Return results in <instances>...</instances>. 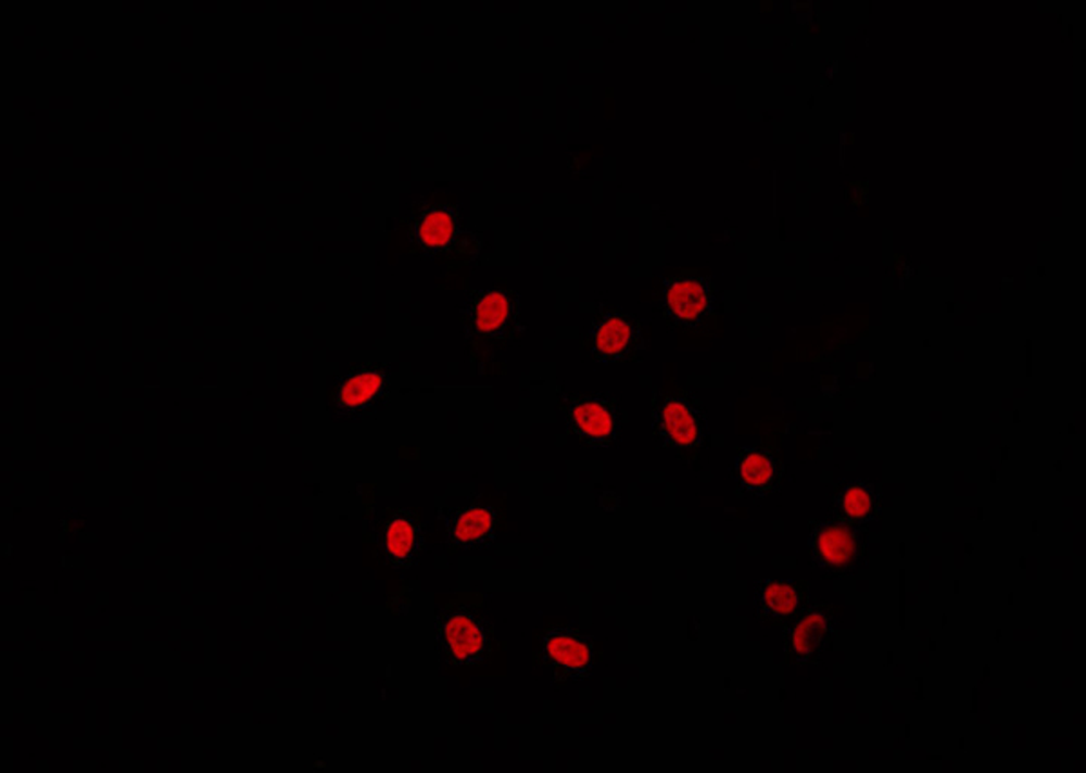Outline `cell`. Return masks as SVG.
Here are the masks:
<instances>
[{
    "instance_id": "cell-1",
    "label": "cell",
    "mask_w": 1086,
    "mask_h": 773,
    "mask_svg": "<svg viewBox=\"0 0 1086 773\" xmlns=\"http://www.w3.org/2000/svg\"><path fill=\"white\" fill-rule=\"evenodd\" d=\"M390 395V381L384 366H358L342 377L333 388L330 414L333 420L355 422L384 406Z\"/></svg>"
},
{
    "instance_id": "cell-9",
    "label": "cell",
    "mask_w": 1086,
    "mask_h": 773,
    "mask_svg": "<svg viewBox=\"0 0 1086 773\" xmlns=\"http://www.w3.org/2000/svg\"><path fill=\"white\" fill-rule=\"evenodd\" d=\"M418 547V529L409 518L396 515L386 523L382 534V549L386 558L396 567H404L413 560Z\"/></svg>"
},
{
    "instance_id": "cell-11",
    "label": "cell",
    "mask_w": 1086,
    "mask_h": 773,
    "mask_svg": "<svg viewBox=\"0 0 1086 773\" xmlns=\"http://www.w3.org/2000/svg\"><path fill=\"white\" fill-rule=\"evenodd\" d=\"M456 224L453 214L445 208H428L415 224L417 241L426 251H442L455 238Z\"/></svg>"
},
{
    "instance_id": "cell-8",
    "label": "cell",
    "mask_w": 1086,
    "mask_h": 773,
    "mask_svg": "<svg viewBox=\"0 0 1086 773\" xmlns=\"http://www.w3.org/2000/svg\"><path fill=\"white\" fill-rule=\"evenodd\" d=\"M570 422L578 436L591 444H605L613 439L616 431L610 409L592 401L576 404L574 408L570 409Z\"/></svg>"
},
{
    "instance_id": "cell-3",
    "label": "cell",
    "mask_w": 1086,
    "mask_h": 773,
    "mask_svg": "<svg viewBox=\"0 0 1086 773\" xmlns=\"http://www.w3.org/2000/svg\"><path fill=\"white\" fill-rule=\"evenodd\" d=\"M836 629L830 616L811 610L795 621L787 636V648L797 663H809L820 658V654L835 639Z\"/></svg>"
},
{
    "instance_id": "cell-5",
    "label": "cell",
    "mask_w": 1086,
    "mask_h": 773,
    "mask_svg": "<svg viewBox=\"0 0 1086 773\" xmlns=\"http://www.w3.org/2000/svg\"><path fill=\"white\" fill-rule=\"evenodd\" d=\"M710 290L699 279H678L668 287V311L679 321H699L710 308Z\"/></svg>"
},
{
    "instance_id": "cell-13",
    "label": "cell",
    "mask_w": 1086,
    "mask_h": 773,
    "mask_svg": "<svg viewBox=\"0 0 1086 773\" xmlns=\"http://www.w3.org/2000/svg\"><path fill=\"white\" fill-rule=\"evenodd\" d=\"M632 341V325L619 316L603 319L594 332V344L599 354L605 357H618L629 349Z\"/></svg>"
},
{
    "instance_id": "cell-16",
    "label": "cell",
    "mask_w": 1086,
    "mask_h": 773,
    "mask_svg": "<svg viewBox=\"0 0 1086 773\" xmlns=\"http://www.w3.org/2000/svg\"><path fill=\"white\" fill-rule=\"evenodd\" d=\"M491 528H493V520L488 511L469 509L458 518L455 525V536L464 544H472V542L485 538L491 533Z\"/></svg>"
},
{
    "instance_id": "cell-14",
    "label": "cell",
    "mask_w": 1086,
    "mask_h": 773,
    "mask_svg": "<svg viewBox=\"0 0 1086 773\" xmlns=\"http://www.w3.org/2000/svg\"><path fill=\"white\" fill-rule=\"evenodd\" d=\"M509 319V300L500 292H489L478 301L475 308V322L483 333L498 332Z\"/></svg>"
},
{
    "instance_id": "cell-12",
    "label": "cell",
    "mask_w": 1086,
    "mask_h": 773,
    "mask_svg": "<svg viewBox=\"0 0 1086 773\" xmlns=\"http://www.w3.org/2000/svg\"><path fill=\"white\" fill-rule=\"evenodd\" d=\"M776 466L768 453L749 449L738 458V477L749 490H768L775 482Z\"/></svg>"
},
{
    "instance_id": "cell-15",
    "label": "cell",
    "mask_w": 1086,
    "mask_h": 773,
    "mask_svg": "<svg viewBox=\"0 0 1086 773\" xmlns=\"http://www.w3.org/2000/svg\"><path fill=\"white\" fill-rule=\"evenodd\" d=\"M838 507L853 520H869L876 507L873 487L866 484L847 485L838 495Z\"/></svg>"
},
{
    "instance_id": "cell-10",
    "label": "cell",
    "mask_w": 1086,
    "mask_h": 773,
    "mask_svg": "<svg viewBox=\"0 0 1086 773\" xmlns=\"http://www.w3.org/2000/svg\"><path fill=\"white\" fill-rule=\"evenodd\" d=\"M661 431L675 446H694L699 441V420L683 401H670L661 409Z\"/></svg>"
},
{
    "instance_id": "cell-4",
    "label": "cell",
    "mask_w": 1086,
    "mask_h": 773,
    "mask_svg": "<svg viewBox=\"0 0 1086 773\" xmlns=\"http://www.w3.org/2000/svg\"><path fill=\"white\" fill-rule=\"evenodd\" d=\"M757 610L768 625H786L803 609V594L793 583L765 582L757 588Z\"/></svg>"
},
{
    "instance_id": "cell-6",
    "label": "cell",
    "mask_w": 1086,
    "mask_h": 773,
    "mask_svg": "<svg viewBox=\"0 0 1086 773\" xmlns=\"http://www.w3.org/2000/svg\"><path fill=\"white\" fill-rule=\"evenodd\" d=\"M548 663L565 674H583L591 667V650L578 637L551 632L543 642Z\"/></svg>"
},
{
    "instance_id": "cell-2",
    "label": "cell",
    "mask_w": 1086,
    "mask_h": 773,
    "mask_svg": "<svg viewBox=\"0 0 1086 773\" xmlns=\"http://www.w3.org/2000/svg\"><path fill=\"white\" fill-rule=\"evenodd\" d=\"M809 550L817 566L835 574H846L857 567L862 545L855 529L825 522L813 529L809 536Z\"/></svg>"
},
{
    "instance_id": "cell-7",
    "label": "cell",
    "mask_w": 1086,
    "mask_h": 773,
    "mask_svg": "<svg viewBox=\"0 0 1086 773\" xmlns=\"http://www.w3.org/2000/svg\"><path fill=\"white\" fill-rule=\"evenodd\" d=\"M444 642L451 658L467 663L482 652L483 632L469 616L453 614L445 621Z\"/></svg>"
}]
</instances>
